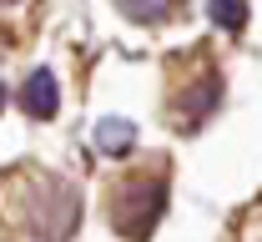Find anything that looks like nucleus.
<instances>
[{
    "label": "nucleus",
    "instance_id": "6",
    "mask_svg": "<svg viewBox=\"0 0 262 242\" xmlns=\"http://www.w3.org/2000/svg\"><path fill=\"white\" fill-rule=\"evenodd\" d=\"M121 5H126L136 20H162V15H171V10H177L171 0H121Z\"/></svg>",
    "mask_w": 262,
    "mask_h": 242
},
{
    "label": "nucleus",
    "instance_id": "7",
    "mask_svg": "<svg viewBox=\"0 0 262 242\" xmlns=\"http://www.w3.org/2000/svg\"><path fill=\"white\" fill-rule=\"evenodd\" d=\"M0 5H20V0H0Z\"/></svg>",
    "mask_w": 262,
    "mask_h": 242
},
{
    "label": "nucleus",
    "instance_id": "3",
    "mask_svg": "<svg viewBox=\"0 0 262 242\" xmlns=\"http://www.w3.org/2000/svg\"><path fill=\"white\" fill-rule=\"evenodd\" d=\"M20 106H26V116H35V121H51L56 106H61V96H56V76H51V71H35L31 81L20 86Z\"/></svg>",
    "mask_w": 262,
    "mask_h": 242
},
{
    "label": "nucleus",
    "instance_id": "5",
    "mask_svg": "<svg viewBox=\"0 0 262 242\" xmlns=\"http://www.w3.org/2000/svg\"><path fill=\"white\" fill-rule=\"evenodd\" d=\"M207 15H212L222 31H242V26H247V0H212Z\"/></svg>",
    "mask_w": 262,
    "mask_h": 242
},
{
    "label": "nucleus",
    "instance_id": "4",
    "mask_svg": "<svg viewBox=\"0 0 262 242\" xmlns=\"http://www.w3.org/2000/svg\"><path fill=\"white\" fill-rule=\"evenodd\" d=\"M131 141H136V131H131L126 121H101V126H96V146L111 151V157H126Z\"/></svg>",
    "mask_w": 262,
    "mask_h": 242
},
{
    "label": "nucleus",
    "instance_id": "2",
    "mask_svg": "<svg viewBox=\"0 0 262 242\" xmlns=\"http://www.w3.org/2000/svg\"><path fill=\"white\" fill-rule=\"evenodd\" d=\"M217 96H222V76H217V71H202L187 91H177L171 111L182 116V131H196V126L207 121V111L217 106Z\"/></svg>",
    "mask_w": 262,
    "mask_h": 242
},
{
    "label": "nucleus",
    "instance_id": "1",
    "mask_svg": "<svg viewBox=\"0 0 262 242\" xmlns=\"http://www.w3.org/2000/svg\"><path fill=\"white\" fill-rule=\"evenodd\" d=\"M166 207V177H131L126 187L111 197V217H116V232L121 237H146L157 227V217Z\"/></svg>",
    "mask_w": 262,
    "mask_h": 242
}]
</instances>
